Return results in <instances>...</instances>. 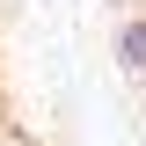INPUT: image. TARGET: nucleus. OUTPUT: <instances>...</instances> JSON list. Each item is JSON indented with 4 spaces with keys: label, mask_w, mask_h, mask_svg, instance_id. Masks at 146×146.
I'll use <instances>...</instances> for the list:
<instances>
[{
    "label": "nucleus",
    "mask_w": 146,
    "mask_h": 146,
    "mask_svg": "<svg viewBox=\"0 0 146 146\" xmlns=\"http://www.w3.org/2000/svg\"><path fill=\"white\" fill-rule=\"evenodd\" d=\"M110 51H117V66H124V80H146V7H131V15H117V29H110Z\"/></svg>",
    "instance_id": "nucleus-1"
},
{
    "label": "nucleus",
    "mask_w": 146,
    "mask_h": 146,
    "mask_svg": "<svg viewBox=\"0 0 146 146\" xmlns=\"http://www.w3.org/2000/svg\"><path fill=\"white\" fill-rule=\"evenodd\" d=\"M102 7H117V15H131V7H146V0H102Z\"/></svg>",
    "instance_id": "nucleus-2"
}]
</instances>
